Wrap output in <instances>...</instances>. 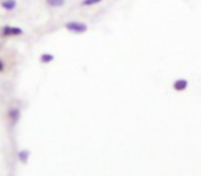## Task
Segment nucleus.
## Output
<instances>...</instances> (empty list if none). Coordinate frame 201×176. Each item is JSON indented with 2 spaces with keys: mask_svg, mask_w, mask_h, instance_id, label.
Listing matches in <instances>:
<instances>
[{
  "mask_svg": "<svg viewBox=\"0 0 201 176\" xmlns=\"http://www.w3.org/2000/svg\"><path fill=\"white\" fill-rule=\"evenodd\" d=\"M103 0H83L80 3L81 7H90V6H95V4L102 3Z\"/></svg>",
  "mask_w": 201,
  "mask_h": 176,
  "instance_id": "6",
  "label": "nucleus"
},
{
  "mask_svg": "<svg viewBox=\"0 0 201 176\" xmlns=\"http://www.w3.org/2000/svg\"><path fill=\"white\" fill-rule=\"evenodd\" d=\"M24 30L18 26H12V25H3L0 29V36L1 37H17L22 36Z\"/></svg>",
  "mask_w": 201,
  "mask_h": 176,
  "instance_id": "2",
  "label": "nucleus"
},
{
  "mask_svg": "<svg viewBox=\"0 0 201 176\" xmlns=\"http://www.w3.org/2000/svg\"><path fill=\"white\" fill-rule=\"evenodd\" d=\"M46 4L51 8H59V7H64L66 0H44Z\"/></svg>",
  "mask_w": 201,
  "mask_h": 176,
  "instance_id": "4",
  "label": "nucleus"
},
{
  "mask_svg": "<svg viewBox=\"0 0 201 176\" xmlns=\"http://www.w3.org/2000/svg\"><path fill=\"white\" fill-rule=\"evenodd\" d=\"M4 70V63L1 62V59H0V72H3Z\"/></svg>",
  "mask_w": 201,
  "mask_h": 176,
  "instance_id": "8",
  "label": "nucleus"
},
{
  "mask_svg": "<svg viewBox=\"0 0 201 176\" xmlns=\"http://www.w3.org/2000/svg\"><path fill=\"white\" fill-rule=\"evenodd\" d=\"M174 88H175L176 91H183V89H186V88H187V80H185V79L176 80L174 83Z\"/></svg>",
  "mask_w": 201,
  "mask_h": 176,
  "instance_id": "5",
  "label": "nucleus"
},
{
  "mask_svg": "<svg viewBox=\"0 0 201 176\" xmlns=\"http://www.w3.org/2000/svg\"><path fill=\"white\" fill-rule=\"evenodd\" d=\"M65 28L73 35H83L88 30V25L81 21H69L65 24Z\"/></svg>",
  "mask_w": 201,
  "mask_h": 176,
  "instance_id": "1",
  "label": "nucleus"
},
{
  "mask_svg": "<svg viewBox=\"0 0 201 176\" xmlns=\"http://www.w3.org/2000/svg\"><path fill=\"white\" fill-rule=\"evenodd\" d=\"M17 6H18L17 0H1V3H0V7L7 12L14 11L17 8Z\"/></svg>",
  "mask_w": 201,
  "mask_h": 176,
  "instance_id": "3",
  "label": "nucleus"
},
{
  "mask_svg": "<svg viewBox=\"0 0 201 176\" xmlns=\"http://www.w3.org/2000/svg\"><path fill=\"white\" fill-rule=\"evenodd\" d=\"M40 61L43 63H48V62L54 61V55H52V54H41Z\"/></svg>",
  "mask_w": 201,
  "mask_h": 176,
  "instance_id": "7",
  "label": "nucleus"
}]
</instances>
